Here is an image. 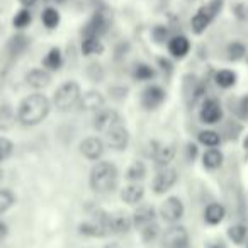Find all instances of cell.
Instances as JSON below:
<instances>
[{"label": "cell", "instance_id": "obj_1", "mask_svg": "<svg viewBox=\"0 0 248 248\" xmlns=\"http://www.w3.org/2000/svg\"><path fill=\"white\" fill-rule=\"evenodd\" d=\"M17 123L26 128H34L41 124L51 112V100L45 93H29L19 102L17 109Z\"/></svg>", "mask_w": 248, "mask_h": 248}, {"label": "cell", "instance_id": "obj_2", "mask_svg": "<svg viewBox=\"0 0 248 248\" xmlns=\"http://www.w3.org/2000/svg\"><path fill=\"white\" fill-rule=\"evenodd\" d=\"M119 182V170L112 162L99 160L92 167L89 175V186L97 194H109L117 187Z\"/></svg>", "mask_w": 248, "mask_h": 248}, {"label": "cell", "instance_id": "obj_3", "mask_svg": "<svg viewBox=\"0 0 248 248\" xmlns=\"http://www.w3.org/2000/svg\"><path fill=\"white\" fill-rule=\"evenodd\" d=\"M80 97H82V87L75 80H66L63 82L53 93V106L60 112H68L73 107L78 106Z\"/></svg>", "mask_w": 248, "mask_h": 248}, {"label": "cell", "instance_id": "obj_4", "mask_svg": "<svg viewBox=\"0 0 248 248\" xmlns=\"http://www.w3.org/2000/svg\"><path fill=\"white\" fill-rule=\"evenodd\" d=\"M119 124H124V119L116 109H110V107H104L99 112L93 114V121L92 126L95 131L106 135L107 131H110L112 128L119 126Z\"/></svg>", "mask_w": 248, "mask_h": 248}, {"label": "cell", "instance_id": "obj_5", "mask_svg": "<svg viewBox=\"0 0 248 248\" xmlns=\"http://www.w3.org/2000/svg\"><path fill=\"white\" fill-rule=\"evenodd\" d=\"M167 100V92L162 85H156V83H150L145 89L141 90V95H140V102L141 107L148 112L156 110L163 106V102Z\"/></svg>", "mask_w": 248, "mask_h": 248}, {"label": "cell", "instance_id": "obj_6", "mask_svg": "<svg viewBox=\"0 0 248 248\" xmlns=\"http://www.w3.org/2000/svg\"><path fill=\"white\" fill-rule=\"evenodd\" d=\"M223 106L216 97H207L202 100L199 109V119L202 124L214 126V124L223 123Z\"/></svg>", "mask_w": 248, "mask_h": 248}, {"label": "cell", "instance_id": "obj_7", "mask_svg": "<svg viewBox=\"0 0 248 248\" xmlns=\"http://www.w3.org/2000/svg\"><path fill=\"white\" fill-rule=\"evenodd\" d=\"M110 28V19L109 16L104 11H95L90 19L85 22V26L82 28V38L85 36H97V38H102Z\"/></svg>", "mask_w": 248, "mask_h": 248}, {"label": "cell", "instance_id": "obj_8", "mask_svg": "<svg viewBox=\"0 0 248 248\" xmlns=\"http://www.w3.org/2000/svg\"><path fill=\"white\" fill-rule=\"evenodd\" d=\"M80 155L90 162H99L106 152V141L99 136H87L78 145Z\"/></svg>", "mask_w": 248, "mask_h": 248}, {"label": "cell", "instance_id": "obj_9", "mask_svg": "<svg viewBox=\"0 0 248 248\" xmlns=\"http://www.w3.org/2000/svg\"><path fill=\"white\" fill-rule=\"evenodd\" d=\"M163 248H187L189 247V233L182 224H172L162 236Z\"/></svg>", "mask_w": 248, "mask_h": 248}, {"label": "cell", "instance_id": "obj_10", "mask_svg": "<svg viewBox=\"0 0 248 248\" xmlns=\"http://www.w3.org/2000/svg\"><path fill=\"white\" fill-rule=\"evenodd\" d=\"M177 180H179V172L175 169H172V167H165V169H160L158 173L155 175V179L152 182V189L155 194L162 196V194L169 192L175 186Z\"/></svg>", "mask_w": 248, "mask_h": 248}, {"label": "cell", "instance_id": "obj_11", "mask_svg": "<svg viewBox=\"0 0 248 248\" xmlns=\"http://www.w3.org/2000/svg\"><path fill=\"white\" fill-rule=\"evenodd\" d=\"M184 216V202L179 199V197L172 196V197H167L165 201L162 202L160 206V217L163 221L170 224H175L182 219Z\"/></svg>", "mask_w": 248, "mask_h": 248}, {"label": "cell", "instance_id": "obj_12", "mask_svg": "<svg viewBox=\"0 0 248 248\" xmlns=\"http://www.w3.org/2000/svg\"><path fill=\"white\" fill-rule=\"evenodd\" d=\"M104 136H106V145L116 150V152H124L129 146V141H131V135H129L126 124H119L110 131H107Z\"/></svg>", "mask_w": 248, "mask_h": 248}, {"label": "cell", "instance_id": "obj_13", "mask_svg": "<svg viewBox=\"0 0 248 248\" xmlns=\"http://www.w3.org/2000/svg\"><path fill=\"white\" fill-rule=\"evenodd\" d=\"M177 155V146L173 143H162V141H153L152 156L155 163L160 169H165L173 162Z\"/></svg>", "mask_w": 248, "mask_h": 248}, {"label": "cell", "instance_id": "obj_14", "mask_svg": "<svg viewBox=\"0 0 248 248\" xmlns=\"http://www.w3.org/2000/svg\"><path fill=\"white\" fill-rule=\"evenodd\" d=\"M78 107L82 112H99L100 109L106 107V97L99 92V90H89V92L82 93L80 97Z\"/></svg>", "mask_w": 248, "mask_h": 248}, {"label": "cell", "instance_id": "obj_15", "mask_svg": "<svg viewBox=\"0 0 248 248\" xmlns=\"http://www.w3.org/2000/svg\"><path fill=\"white\" fill-rule=\"evenodd\" d=\"M29 46H31V38L28 34H24V32H16V34H12L9 38L5 49H7V55L16 60L24 55Z\"/></svg>", "mask_w": 248, "mask_h": 248}, {"label": "cell", "instance_id": "obj_16", "mask_svg": "<svg viewBox=\"0 0 248 248\" xmlns=\"http://www.w3.org/2000/svg\"><path fill=\"white\" fill-rule=\"evenodd\" d=\"M170 56L175 60H184L190 53V39L184 34H173L170 41L167 43Z\"/></svg>", "mask_w": 248, "mask_h": 248}, {"label": "cell", "instance_id": "obj_17", "mask_svg": "<svg viewBox=\"0 0 248 248\" xmlns=\"http://www.w3.org/2000/svg\"><path fill=\"white\" fill-rule=\"evenodd\" d=\"M213 21H214V17L211 16V12L207 11L206 4L201 5L196 14L192 16V19H190V31L196 36H201L202 32H206V29L209 28Z\"/></svg>", "mask_w": 248, "mask_h": 248}, {"label": "cell", "instance_id": "obj_18", "mask_svg": "<svg viewBox=\"0 0 248 248\" xmlns=\"http://www.w3.org/2000/svg\"><path fill=\"white\" fill-rule=\"evenodd\" d=\"M26 83L34 90H43L51 83V73L43 68V66L31 68L26 73Z\"/></svg>", "mask_w": 248, "mask_h": 248}, {"label": "cell", "instance_id": "obj_19", "mask_svg": "<svg viewBox=\"0 0 248 248\" xmlns=\"http://www.w3.org/2000/svg\"><path fill=\"white\" fill-rule=\"evenodd\" d=\"M133 228V217L126 213H112L109 214V230L112 234H124L129 233Z\"/></svg>", "mask_w": 248, "mask_h": 248}, {"label": "cell", "instance_id": "obj_20", "mask_svg": "<svg viewBox=\"0 0 248 248\" xmlns=\"http://www.w3.org/2000/svg\"><path fill=\"white\" fill-rule=\"evenodd\" d=\"M133 226H136L138 230H141L143 226L150 223H155V217H156V211L153 206L150 204H141V206L136 207L135 214H133Z\"/></svg>", "mask_w": 248, "mask_h": 248}, {"label": "cell", "instance_id": "obj_21", "mask_svg": "<svg viewBox=\"0 0 248 248\" xmlns=\"http://www.w3.org/2000/svg\"><path fill=\"white\" fill-rule=\"evenodd\" d=\"M63 63H65L63 51L58 48V46H53V48L45 55V58H43V62H41V66L51 73V72H58V70H62Z\"/></svg>", "mask_w": 248, "mask_h": 248}, {"label": "cell", "instance_id": "obj_22", "mask_svg": "<svg viewBox=\"0 0 248 248\" xmlns=\"http://www.w3.org/2000/svg\"><path fill=\"white\" fill-rule=\"evenodd\" d=\"M145 197V187L141 184H129L126 186L123 190H121V201L129 206H135V204H140Z\"/></svg>", "mask_w": 248, "mask_h": 248}, {"label": "cell", "instance_id": "obj_23", "mask_svg": "<svg viewBox=\"0 0 248 248\" xmlns=\"http://www.w3.org/2000/svg\"><path fill=\"white\" fill-rule=\"evenodd\" d=\"M17 123V112L11 104L0 106V131H11Z\"/></svg>", "mask_w": 248, "mask_h": 248}, {"label": "cell", "instance_id": "obj_24", "mask_svg": "<svg viewBox=\"0 0 248 248\" xmlns=\"http://www.w3.org/2000/svg\"><path fill=\"white\" fill-rule=\"evenodd\" d=\"M202 167L207 170H217L223 167L224 162V155L219 148H207L206 152L202 153Z\"/></svg>", "mask_w": 248, "mask_h": 248}, {"label": "cell", "instance_id": "obj_25", "mask_svg": "<svg viewBox=\"0 0 248 248\" xmlns=\"http://www.w3.org/2000/svg\"><path fill=\"white\" fill-rule=\"evenodd\" d=\"M83 56H92V55H102L104 53V43L97 36H85L82 38V45H80Z\"/></svg>", "mask_w": 248, "mask_h": 248}, {"label": "cell", "instance_id": "obj_26", "mask_svg": "<svg viewBox=\"0 0 248 248\" xmlns=\"http://www.w3.org/2000/svg\"><path fill=\"white\" fill-rule=\"evenodd\" d=\"M224 216H226V209H224V206L219 202H211L209 206L204 209V219H206V223L211 224V226L219 224L221 221L224 219Z\"/></svg>", "mask_w": 248, "mask_h": 248}, {"label": "cell", "instance_id": "obj_27", "mask_svg": "<svg viewBox=\"0 0 248 248\" xmlns=\"http://www.w3.org/2000/svg\"><path fill=\"white\" fill-rule=\"evenodd\" d=\"M41 22L48 31H55L62 22V14L55 5H48L41 12Z\"/></svg>", "mask_w": 248, "mask_h": 248}, {"label": "cell", "instance_id": "obj_28", "mask_svg": "<svg viewBox=\"0 0 248 248\" xmlns=\"http://www.w3.org/2000/svg\"><path fill=\"white\" fill-rule=\"evenodd\" d=\"M131 77L136 82H152L156 77V70L152 65H148V63H136L133 66Z\"/></svg>", "mask_w": 248, "mask_h": 248}, {"label": "cell", "instance_id": "obj_29", "mask_svg": "<svg viewBox=\"0 0 248 248\" xmlns=\"http://www.w3.org/2000/svg\"><path fill=\"white\" fill-rule=\"evenodd\" d=\"M236 80H238V75L236 72L230 68H221L214 73V82L219 89H231V87L236 85Z\"/></svg>", "mask_w": 248, "mask_h": 248}, {"label": "cell", "instance_id": "obj_30", "mask_svg": "<svg viewBox=\"0 0 248 248\" xmlns=\"http://www.w3.org/2000/svg\"><path fill=\"white\" fill-rule=\"evenodd\" d=\"M248 55V48L243 41H231L230 45L226 46V58L230 62L236 63V62H241L245 60Z\"/></svg>", "mask_w": 248, "mask_h": 248}, {"label": "cell", "instance_id": "obj_31", "mask_svg": "<svg viewBox=\"0 0 248 248\" xmlns=\"http://www.w3.org/2000/svg\"><path fill=\"white\" fill-rule=\"evenodd\" d=\"M197 141H199V145L206 146V148H217V146L221 145V141H223V138H221L219 131L202 129V131H199V135H197Z\"/></svg>", "mask_w": 248, "mask_h": 248}, {"label": "cell", "instance_id": "obj_32", "mask_svg": "<svg viewBox=\"0 0 248 248\" xmlns=\"http://www.w3.org/2000/svg\"><path fill=\"white\" fill-rule=\"evenodd\" d=\"M146 177V165L141 160H135L126 170V179L131 184H140Z\"/></svg>", "mask_w": 248, "mask_h": 248}, {"label": "cell", "instance_id": "obj_33", "mask_svg": "<svg viewBox=\"0 0 248 248\" xmlns=\"http://www.w3.org/2000/svg\"><path fill=\"white\" fill-rule=\"evenodd\" d=\"M31 22H32V12H31V9L21 7L14 14V17H12V26H14V29H17L19 32H22L24 29H28L29 26H31Z\"/></svg>", "mask_w": 248, "mask_h": 248}, {"label": "cell", "instance_id": "obj_34", "mask_svg": "<svg viewBox=\"0 0 248 248\" xmlns=\"http://www.w3.org/2000/svg\"><path fill=\"white\" fill-rule=\"evenodd\" d=\"M152 39L155 45L158 46H167V43L170 41V38H172V34H170V29L167 28V26L163 24H156L152 28Z\"/></svg>", "mask_w": 248, "mask_h": 248}, {"label": "cell", "instance_id": "obj_35", "mask_svg": "<svg viewBox=\"0 0 248 248\" xmlns=\"http://www.w3.org/2000/svg\"><path fill=\"white\" fill-rule=\"evenodd\" d=\"M16 204V194L9 189H0V216Z\"/></svg>", "mask_w": 248, "mask_h": 248}, {"label": "cell", "instance_id": "obj_36", "mask_svg": "<svg viewBox=\"0 0 248 248\" xmlns=\"http://www.w3.org/2000/svg\"><path fill=\"white\" fill-rule=\"evenodd\" d=\"M14 141L9 140L7 136H0V163L7 162L14 153Z\"/></svg>", "mask_w": 248, "mask_h": 248}, {"label": "cell", "instance_id": "obj_37", "mask_svg": "<svg viewBox=\"0 0 248 248\" xmlns=\"http://www.w3.org/2000/svg\"><path fill=\"white\" fill-rule=\"evenodd\" d=\"M247 233H248V230H247V226H243V224H234V226H231L230 230H228L230 240L236 245H241L245 240H247Z\"/></svg>", "mask_w": 248, "mask_h": 248}, {"label": "cell", "instance_id": "obj_38", "mask_svg": "<svg viewBox=\"0 0 248 248\" xmlns=\"http://www.w3.org/2000/svg\"><path fill=\"white\" fill-rule=\"evenodd\" d=\"M140 233H141L143 241H145V243H150V241H155L156 238H158L160 226L156 223H150V224H146V226H143L141 230H140Z\"/></svg>", "mask_w": 248, "mask_h": 248}, {"label": "cell", "instance_id": "obj_39", "mask_svg": "<svg viewBox=\"0 0 248 248\" xmlns=\"http://www.w3.org/2000/svg\"><path fill=\"white\" fill-rule=\"evenodd\" d=\"M236 116L240 119H248V93L243 97L238 99V104H236Z\"/></svg>", "mask_w": 248, "mask_h": 248}, {"label": "cell", "instance_id": "obj_40", "mask_svg": "<svg viewBox=\"0 0 248 248\" xmlns=\"http://www.w3.org/2000/svg\"><path fill=\"white\" fill-rule=\"evenodd\" d=\"M207 11L211 12V16H213L214 19L217 17V16L223 12V7H224V0H209L206 4Z\"/></svg>", "mask_w": 248, "mask_h": 248}, {"label": "cell", "instance_id": "obj_41", "mask_svg": "<svg viewBox=\"0 0 248 248\" xmlns=\"http://www.w3.org/2000/svg\"><path fill=\"white\" fill-rule=\"evenodd\" d=\"M156 63H158L160 70H162V72L165 73L167 77L172 75V72H173V63L170 62L169 58H165V56H158V58H156Z\"/></svg>", "mask_w": 248, "mask_h": 248}, {"label": "cell", "instance_id": "obj_42", "mask_svg": "<svg viewBox=\"0 0 248 248\" xmlns=\"http://www.w3.org/2000/svg\"><path fill=\"white\" fill-rule=\"evenodd\" d=\"M233 14L238 21H247L248 19V7L247 4H236L233 7Z\"/></svg>", "mask_w": 248, "mask_h": 248}, {"label": "cell", "instance_id": "obj_43", "mask_svg": "<svg viewBox=\"0 0 248 248\" xmlns=\"http://www.w3.org/2000/svg\"><path fill=\"white\" fill-rule=\"evenodd\" d=\"M186 152H187V158H189L190 162H192V160H196L197 155H199V148H197L196 143H189V145H187V148H186Z\"/></svg>", "mask_w": 248, "mask_h": 248}, {"label": "cell", "instance_id": "obj_44", "mask_svg": "<svg viewBox=\"0 0 248 248\" xmlns=\"http://www.w3.org/2000/svg\"><path fill=\"white\" fill-rule=\"evenodd\" d=\"M7 233H9V226L4 223V221H0V241L7 236Z\"/></svg>", "mask_w": 248, "mask_h": 248}, {"label": "cell", "instance_id": "obj_45", "mask_svg": "<svg viewBox=\"0 0 248 248\" xmlns=\"http://www.w3.org/2000/svg\"><path fill=\"white\" fill-rule=\"evenodd\" d=\"M17 2L24 9H31V7H34V5L38 4V0H17Z\"/></svg>", "mask_w": 248, "mask_h": 248}, {"label": "cell", "instance_id": "obj_46", "mask_svg": "<svg viewBox=\"0 0 248 248\" xmlns=\"http://www.w3.org/2000/svg\"><path fill=\"white\" fill-rule=\"evenodd\" d=\"M243 150H245V152L248 153V135H247V136H245V138H243Z\"/></svg>", "mask_w": 248, "mask_h": 248}, {"label": "cell", "instance_id": "obj_47", "mask_svg": "<svg viewBox=\"0 0 248 248\" xmlns=\"http://www.w3.org/2000/svg\"><path fill=\"white\" fill-rule=\"evenodd\" d=\"M104 248H121V247H119V243H107Z\"/></svg>", "mask_w": 248, "mask_h": 248}, {"label": "cell", "instance_id": "obj_48", "mask_svg": "<svg viewBox=\"0 0 248 248\" xmlns=\"http://www.w3.org/2000/svg\"><path fill=\"white\" fill-rule=\"evenodd\" d=\"M56 5H62V4H66V0H53Z\"/></svg>", "mask_w": 248, "mask_h": 248}, {"label": "cell", "instance_id": "obj_49", "mask_svg": "<svg viewBox=\"0 0 248 248\" xmlns=\"http://www.w3.org/2000/svg\"><path fill=\"white\" fill-rule=\"evenodd\" d=\"M2 180H4V170L0 169V184H2Z\"/></svg>", "mask_w": 248, "mask_h": 248}, {"label": "cell", "instance_id": "obj_50", "mask_svg": "<svg viewBox=\"0 0 248 248\" xmlns=\"http://www.w3.org/2000/svg\"><path fill=\"white\" fill-rule=\"evenodd\" d=\"M211 248H224V247H223V245H219V243H216V245H213Z\"/></svg>", "mask_w": 248, "mask_h": 248}, {"label": "cell", "instance_id": "obj_51", "mask_svg": "<svg viewBox=\"0 0 248 248\" xmlns=\"http://www.w3.org/2000/svg\"><path fill=\"white\" fill-rule=\"evenodd\" d=\"M247 63H248V55H247Z\"/></svg>", "mask_w": 248, "mask_h": 248}, {"label": "cell", "instance_id": "obj_52", "mask_svg": "<svg viewBox=\"0 0 248 248\" xmlns=\"http://www.w3.org/2000/svg\"><path fill=\"white\" fill-rule=\"evenodd\" d=\"M0 31H2V26H0Z\"/></svg>", "mask_w": 248, "mask_h": 248}, {"label": "cell", "instance_id": "obj_53", "mask_svg": "<svg viewBox=\"0 0 248 248\" xmlns=\"http://www.w3.org/2000/svg\"><path fill=\"white\" fill-rule=\"evenodd\" d=\"M187 248H189V247H187Z\"/></svg>", "mask_w": 248, "mask_h": 248}]
</instances>
